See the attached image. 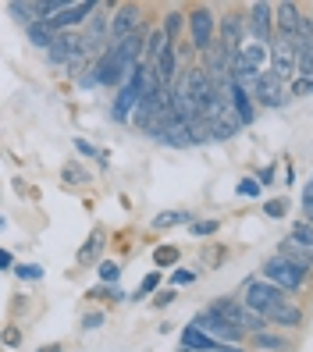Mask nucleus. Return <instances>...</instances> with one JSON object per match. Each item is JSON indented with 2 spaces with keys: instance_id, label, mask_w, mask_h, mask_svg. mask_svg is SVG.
Wrapping results in <instances>:
<instances>
[{
  "instance_id": "nucleus-4",
  "label": "nucleus",
  "mask_w": 313,
  "mask_h": 352,
  "mask_svg": "<svg viewBox=\"0 0 313 352\" xmlns=\"http://www.w3.org/2000/svg\"><path fill=\"white\" fill-rule=\"evenodd\" d=\"M193 327H196V331H203L206 338L224 342V345H235V342L242 338V331H239V327H232V324H228L224 317H217L214 309H203V314H196Z\"/></svg>"
},
{
  "instance_id": "nucleus-19",
  "label": "nucleus",
  "mask_w": 313,
  "mask_h": 352,
  "mask_svg": "<svg viewBox=\"0 0 313 352\" xmlns=\"http://www.w3.org/2000/svg\"><path fill=\"white\" fill-rule=\"evenodd\" d=\"M185 221H189V214H185V210H171V214H160L153 221V228H175V224H185Z\"/></svg>"
},
{
  "instance_id": "nucleus-32",
  "label": "nucleus",
  "mask_w": 313,
  "mask_h": 352,
  "mask_svg": "<svg viewBox=\"0 0 313 352\" xmlns=\"http://www.w3.org/2000/svg\"><path fill=\"white\" fill-rule=\"evenodd\" d=\"M103 324V314H89L86 320H82V327H86V331H93V327H100Z\"/></svg>"
},
{
  "instance_id": "nucleus-9",
  "label": "nucleus",
  "mask_w": 313,
  "mask_h": 352,
  "mask_svg": "<svg viewBox=\"0 0 313 352\" xmlns=\"http://www.w3.org/2000/svg\"><path fill=\"white\" fill-rule=\"evenodd\" d=\"M274 8L270 4H253L249 8V32H253V43H260V47H267L270 39H274V32H270V14Z\"/></svg>"
},
{
  "instance_id": "nucleus-10",
  "label": "nucleus",
  "mask_w": 313,
  "mask_h": 352,
  "mask_svg": "<svg viewBox=\"0 0 313 352\" xmlns=\"http://www.w3.org/2000/svg\"><path fill=\"white\" fill-rule=\"evenodd\" d=\"M139 103H142V96L136 93V86L129 82V86L118 89V96H114V103H111V118H114V121H129V111L136 114Z\"/></svg>"
},
{
  "instance_id": "nucleus-29",
  "label": "nucleus",
  "mask_w": 313,
  "mask_h": 352,
  "mask_svg": "<svg viewBox=\"0 0 313 352\" xmlns=\"http://www.w3.org/2000/svg\"><path fill=\"white\" fill-rule=\"evenodd\" d=\"M303 210H306V221L313 224V185H306V189H303Z\"/></svg>"
},
{
  "instance_id": "nucleus-24",
  "label": "nucleus",
  "mask_w": 313,
  "mask_h": 352,
  "mask_svg": "<svg viewBox=\"0 0 313 352\" xmlns=\"http://www.w3.org/2000/svg\"><path fill=\"white\" fill-rule=\"evenodd\" d=\"M157 285H160V274H157V271H153V274H146V278H142V285H139V292H136V299L150 296V292H153Z\"/></svg>"
},
{
  "instance_id": "nucleus-25",
  "label": "nucleus",
  "mask_w": 313,
  "mask_h": 352,
  "mask_svg": "<svg viewBox=\"0 0 313 352\" xmlns=\"http://www.w3.org/2000/svg\"><path fill=\"white\" fill-rule=\"evenodd\" d=\"M14 274H18V278H29V281H36V278H43V267H39V263H22Z\"/></svg>"
},
{
  "instance_id": "nucleus-15",
  "label": "nucleus",
  "mask_w": 313,
  "mask_h": 352,
  "mask_svg": "<svg viewBox=\"0 0 313 352\" xmlns=\"http://www.w3.org/2000/svg\"><path fill=\"white\" fill-rule=\"evenodd\" d=\"M25 32H29L32 43H36V47H43V50H50V47H54V39H57V32H54L50 22H32Z\"/></svg>"
},
{
  "instance_id": "nucleus-28",
  "label": "nucleus",
  "mask_w": 313,
  "mask_h": 352,
  "mask_svg": "<svg viewBox=\"0 0 313 352\" xmlns=\"http://www.w3.org/2000/svg\"><path fill=\"white\" fill-rule=\"evenodd\" d=\"M196 274L199 271H193V267H178V271H175V285H189V281H196Z\"/></svg>"
},
{
  "instance_id": "nucleus-22",
  "label": "nucleus",
  "mask_w": 313,
  "mask_h": 352,
  "mask_svg": "<svg viewBox=\"0 0 313 352\" xmlns=\"http://www.w3.org/2000/svg\"><path fill=\"white\" fill-rule=\"evenodd\" d=\"M153 260H157V267H168V263L178 260V250H175V245H160V250L153 253Z\"/></svg>"
},
{
  "instance_id": "nucleus-34",
  "label": "nucleus",
  "mask_w": 313,
  "mask_h": 352,
  "mask_svg": "<svg viewBox=\"0 0 313 352\" xmlns=\"http://www.w3.org/2000/svg\"><path fill=\"white\" fill-rule=\"evenodd\" d=\"M211 352H246V349H239V345H221V342H217Z\"/></svg>"
},
{
  "instance_id": "nucleus-21",
  "label": "nucleus",
  "mask_w": 313,
  "mask_h": 352,
  "mask_svg": "<svg viewBox=\"0 0 313 352\" xmlns=\"http://www.w3.org/2000/svg\"><path fill=\"white\" fill-rule=\"evenodd\" d=\"M118 278H121V267H118L114 260H103V263H100V281H107V285H114Z\"/></svg>"
},
{
  "instance_id": "nucleus-30",
  "label": "nucleus",
  "mask_w": 313,
  "mask_h": 352,
  "mask_svg": "<svg viewBox=\"0 0 313 352\" xmlns=\"http://www.w3.org/2000/svg\"><path fill=\"white\" fill-rule=\"evenodd\" d=\"M75 150H78L82 157H100V153H96V146H89L86 139H75Z\"/></svg>"
},
{
  "instance_id": "nucleus-18",
  "label": "nucleus",
  "mask_w": 313,
  "mask_h": 352,
  "mask_svg": "<svg viewBox=\"0 0 313 352\" xmlns=\"http://www.w3.org/2000/svg\"><path fill=\"white\" fill-rule=\"evenodd\" d=\"M292 239H296V242H303L306 250L313 253V224H310V221H303V224H296V228H292Z\"/></svg>"
},
{
  "instance_id": "nucleus-31",
  "label": "nucleus",
  "mask_w": 313,
  "mask_h": 352,
  "mask_svg": "<svg viewBox=\"0 0 313 352\" xmlns=\"http://www.w3.org/2000/svg\"><path fill=\"white\" fill-rule=\"evenodd\" d=\"M292 93H296V96H303V93H313V78H299L296 86H292Z\"/></svg>"
},
{
  "instance_id": "nucleus-11",
  "label": "nucleus",
  "mask_w": 313,
  "mask_h": 352,
  "mask_svg": "<svg viewBox=\"0 0 313 352\" xmlns=\"http://www.w3.org/2000/svg\"><path fill=\"white\" fill-rule=\"evenodd\" d=\"M224 89H228V96H232V111L242 118V125H249V121L257 118V111H253V100H249L253 93H249L246 86H239V82H228Z\"/></svg>"
},
{
  "instance_id": "nucleus-35",
  "label": "nucleus",
  "mask_w": 313,
  "mask_h": 352,
  "mask_svg": "<svg viewBox=\"0 0 313 352\" xmlns=\"http://www.w3.org/2000/svg\"><path fill=\"white\" fill-rule=\"evenodd\" d=\"M11 263H14V260H11V253L4 250V253H0V267H4V271H8V267H11Z\"/></svg>"
},
{
  "instance_id": "nucleus-14",
  "label": "nucleus",
  "mask_w": 313,
  "mask_h": 352,
  "mask_svg": "<svg viewBox=\"0 0 313 352\" xmlns=\"http://www.w3.org/2000/svg\"><path fill=\"white\" fill-rule=\"evenodd\" d=\"M278 253H281L285 260H292L296 267H303V271H310V267H313V253L306 250L303 242H296V239H292V235L281 242V250H278Z\"/></svg>"
},
{
  "instance_id": "nucleus-27",
  "label": "nucleus",
  "mask_w": 313,
  "mask_h": 352,
  "mask_svg": "<svg viewBox=\"0 0 313 352\" xmlns=\"http://www.w3.org/2000/svg\"><path fill=\"white\" fill-rule=\"evenodd\" d=\"M285 210H288L285 199H270V203L263 206V214H267V217H285Z\"/></svg>"
},
{
  "instance_id": "nucleus-16",
  "label": "nucleus",
  "mask_w": 313,
  "mask_h": 352,
  "mask_svg": "<svg viewBox=\"0 0 313 352\" xmlns=\"http://www.w3.org/2000/svg\"><path fill=\"white\" fill-rule=\"evenodd\" d=\"M253 345L257 349H270V352H292V342L281 338V335H253Z\"/></svg>"
},
{
  "instance_id": "nucleus-6",
  "label": "nucleus",
  "mask_w": 313,
  "mask_h": 352,
  "mask_svg": "<svg viewBox=\"0 0 313 352\" xmlns=\"http://www.w3.org/2000/svg\"><path fill=\"white\" fill-rule=\"evenodd\" d=\"M189 36H193V47L203 54L214 47V11L211 8L189 11Z\"/></svg>"
},
{
  "instance_id": "nucleus-26",
  "label": "nucleus",
  "mask_w": 313,
  "mask_h": 352,
  "mask_svg": "<svg viewBox=\"0 0 313 352\" xmlns=\"http://www.w3.org/2000/svg\"><path fill=\"white\" fill-rule=\"evenodd\" d=\"M239 196H260V178H242L239 182Z\"/></svg>"
},
{
  "instance_id": "nucleus-8",
  "label": "nucleus",
  "mask_w": 313,
  "mask_h": 352,
  "mask_svg": "<svg viewBox=\"0 0 313 352\" xmlns=\"http://www.w3.org/2000/svg\"><path fill=\"white\" fill-rule=\"evenodd\" d=\"M253 96L263 103V107H281V103L288 100V89H285V82L274 72H263L260 82L253 86Z\"/></svg>"
},
{
  "instance_id": "nucleus-33",
  "label": "nucleus",
  "mask_w": 313,
  "mask_h": 352,
  "mask_svg": "<svg viewBox=\"0 0 313 352\" xmlns=\"http://www.w3.org/2000/svg\"><path fill=\"white\" fill-rule=\"evenodd\" d=\"M168 302H175V292H171V288H168V292H160V296H157V306H168Z\"/></svg>"
},
{
  "instance_id": "nucleus-23",
  "label": "nucleus",
  "mask_w": 313,
  "mask_h": 352,
  "mask_svg": "<svg viewBox=\"0 0 313 352\" xmlns=\"http://www.w3.org/2000/svg\"><path fill=\"white\" fill-rule=\"evenodd\" d=\"M189 232L199 235V239H203V235H214V232H217V221H193V224H189Z\"/></svg>"
},
{
  "instance_id": "nucleus-3",
  "label": "nucleus",
  "mask_w": 313,
  "mask_h": 352,
  "mask_svg": "<svg viewBox=\"0 0 313 352\" xmlns=\"http://www.w3.org/2000/svg\"><path fill=\"white\" fill-rule=\"evenodd\" d=\"M214 314L217 317H224L232 327H239V331H253V335H263V327H267V320L260 317V314H253L246 302H235V299H217L214 306Z\"/></svg>"
},
{
  "instance_id": "nucleus-5",
  "label": "nucleus",
  "mask_w": 313,
  "mask_h": 352,
  "mask_svg": "<svg viewBox=\"0 0 313 352\" xmlns=\"http://www.w3.org/2000/svg\"><path fill=\"white\" fill-rule=\"evenodd\" d=\"M139 29H146L142 25V11L136 4H121L118 14L111 18V47L121 43V39H129V36H136Z\"/></svg>"
},
{
  "instance_id": "nucleus-2",
  "label": "nucleus",
  "mask_w": 313,
  "mask_h": 352,
  "mask_svg": "<svg viewBox=\"0 0 313 352\" xmlns=\"http://www.w3.org/2000/svg\"><path fill=\"white\" fill-rule=\"evenodd\" d=\"M306 274L310 271H303V267H296L292 260H285L281 253L263 260V278L274 288H281V292H299V288L306 285Z\"/></svg>"
},
{
  "instance_id": "nucleus-20",
  "label": "nucleus",
  "mask_w": 313,
  "mask_h": 352,
  "mask_svg": "<svg viewBox=\"0 0 313 352\" xmlns=\"http://www.w3.org/2000/svg\"><path fill=\"white\" fill-rule=\"evenodd\" d=\"M100 250H103V235H100V232H93L89 245L78 253V260H82V263H89V260H96V253H100Z\"/></svg>"
},
{
  "instance_id": "nucleus-37",
  "label": "nucleus",
  "mask_w": 313,
  "mask_h": 352,
  "mask_svg": "<svg viewBox=\"0 0 313 352\" xmlns=\"http://www.w3.org/2000/svg\"><path fill=\"white\" fill-rule=\"evenodd\" d=\"M39 352H61V345H43V349H39Z\"/></svg>"
},
{
  "instance_id": "nucleus-17",
  "label": "nucleus",
  "mask_w": 313,
  "mask_h": 352,
  "mask_svg": "<svg viewBox=\"0 0 313 352\" xmlns=\"http://www.w3.org/2000/svg\"><path fill=\"white\" fill-rule=\"evenodd\" d=\"M182 11H168V18H164V25H160V32L168 36V43H175V36H178V29H182Z\"/></svg>"
},
{
  "instance_id": "nucleus-12",
  "label": "nucleus",
  "mask_w": 313,
  "mask_h": 352,
  "mask_svg": "<svg viewBox=\"0 0 313 352\" xmlns=\"http://www.w3.org/2000/svg\"><path fill=\"white\" fill-rule=\"evenodd\" d=\"M157 142H164V146H175V150H185V146H193V142H196V135H193V125H189V121H171V125H168V132H164Z\"/></svg>"
},
{
  "instance_id": "nucleus-36",
  "label": "nucleus",
  "mask_w": 313,
  "mask_h": 352,
  "mask_svg": "<svg viewBox=\"0 0 313 352\" xmlns=\"http://www.w3.org/2000/svg\"><path fill=\"white\" fill-rule=\"evenodd\" d=\"M65 178L68 182H78V168H65Z\"/></svg>"
},
{
  "instance_id": "nucleus-7",
  "label": "nucleus",
  "mask_w": 313,
  "mask_h": 352,
  "mask_svg": "<svg viewBox=\"0 0 313 352\" xmlns=\"http://www.w3.org/2000/svg\"><path fill=\"white\" fill-rule=\"evenodd\" d=\"M96 8H100V4H89V0H86V4H65V8L50 18V25H54V32H72L75 25L86 22V18H93Z\"/></svg>"
},
{
  "instance_id": "nucleus-13",
  "label": "nucleus",
  "mask_w": 313,
  "mask_h": 352,
  "mask_svg": "<svg viewBox=\"0 0 313 352\" xmlns=\"http://www.w3.org/2000/svg\"><path fill=\"white\" fill-rule=\"evenodd\" d=\"M221 43L228 50L242 54V14H224V25H221Z\"/></svg>"
},
{
  "instance_id": "nucleus-1",
  "label": "nucleus",
  "mask_w": 313,
  "mask_h": 352,
  "mask_svg": "<svg viewBox=\"0 0 313 352\" xmlns=\"http://www.w3.org/2000/svg\"><path fill=\"white\" fill-rule=\"evenodd\" d=\"M242 302L253 309V314H260L267 324H281V327H299L303 320V309L299 306H292L285 299L281 288H274L270 281H249L246 285V296Z\"/></svg>"
}]
</instances>
